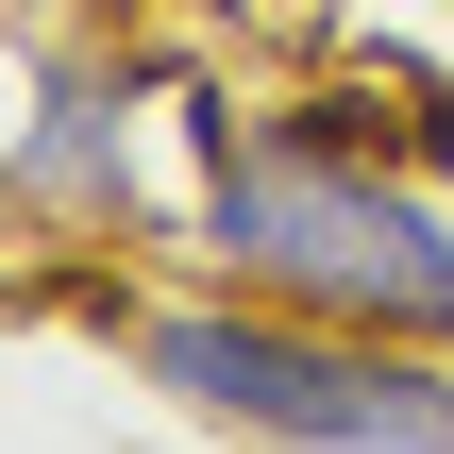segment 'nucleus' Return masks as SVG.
Returning a JSON list of instances; mask_svg holds the SVG:
<instances>
[{
    "mask_svg": "<svg viewBox=\"0 0 454 454\" xmlns=\"http://www.w3.org/2000/svg\"><path fill=\"white\" fill-rule=\"evenodd\" d=\"M404 152L438 168V202H454V84H421V101H404Z\"/></svg>",
    "mask_w": 454,
    "mask_h": 454,
    "instance_id": "4",
    "label": "nucleus"
},
{
    "mask_svg": "<svg viewBox=\"0 0 454 454\" xmlns=\"http://www.w3.org/2000/svg\"><path fill=\"white\" fill-rule=\"evenodd\" d=\"M17 202H34L51 236H101V219H135V101H118V84H67V101L17 135Z\"/></svg>",
    "mask_w": 454,
    "mask_h": 454,
    "instance_id": "3",
    "label": "nucleus"
},
{
    "mask_svg": "<svg viewBox=\"0 0 454 454\" xmlns=\"http://www.w3.org/2000/svg\"><path fill=\"white\" fill-rule=\"evenodd\" d=\"M118 371L236 454H454V354L253 303L219 270L168 286V303H118Z\"/></svg>",
    "mask_w": 454,
    "mask_h": 454,
    "instance_id": "2",
    "label": "nucleus"
},
{
    "mask_svg": "<svg viewBox=\"0 0 454 454\" xmlns=\"http://www.w3.org/2000/svg\"><path fill=\"white\" fill-rule=\"evenodd\" d=\"M185 135H202V270L219 286L454 354V202L404 135H354L320 101H270V118L185 101Z\"/></svg>",
    "mask_w": 454,
    "mask_h": 454,
    "instance_id": "1",
    "label": "nucleus"
}]
</instances>
